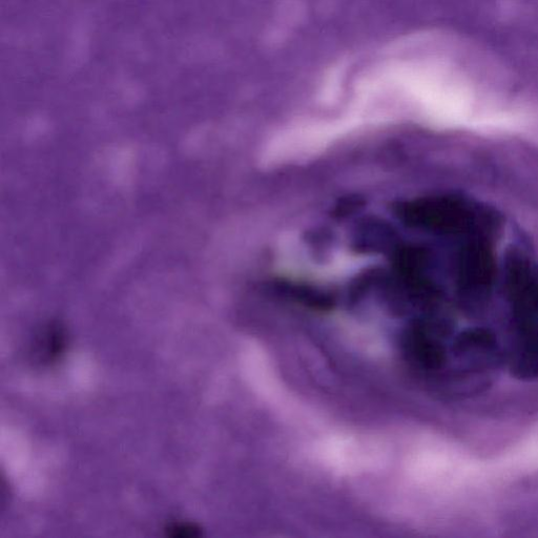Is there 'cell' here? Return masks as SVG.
Returning <instances> with one entry per match:
<instances>
[{
    "label": "cell",
    "instance_id": "cell-1",
    "mask_svg": "<svg viewBox=\"0 0 538 538\" xmlns=\"http://www.w3.org/2000/svg\"><path fill=\"white\" fill-rule=\"evenodd\" d=\"M403 211L409 223L440 233L470 232L478 224V213L458 198L425 199L405 206Z\"/></svg>",
    "mask_w": 538,
    "mask_h": 538
},
{
    "label": "cell",
    "instance_id": "cell-2",
    "mask_svg": "<svg viewBox=\"0 0 538 538\" xmlns=\"http://www.w3.org/2000/svg\"><path fill=\"white\" fill-rule=\"evenodd\" d=\"M460 283L467 292H483L494 278L493 258L484 243H470L460 261Z\"/></svg>",
    "mask_w": 538,
    "mask_h": 538
}]
</instances>
